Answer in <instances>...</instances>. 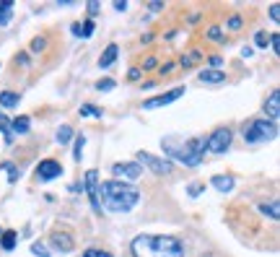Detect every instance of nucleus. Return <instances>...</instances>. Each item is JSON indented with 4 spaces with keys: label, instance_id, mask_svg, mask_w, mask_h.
Masks as SVG:
<instances>
[{
    "label": "nucleus",
    "instance_id": "obj_27",
    "mask_svg": "<svg viewBox=\"0 0 280 257\" xmlns=\"http://www.w3.org/2000/svg\"><path fill=\"white\" fill-rule=\"evenodd\" d=\"M96 88L99 91H112L114 88V81L112 78H104V81H99V84H96Z\"/></svg>",
    "mask_w": 280,
    "mask_h": 257
},
{
    "label": "nucleus",
    "instance_id": "obj_7",
    "mask_svg": "<svg viewBox=\"0 0 280 257\" xmlns=\"http://www.w3.org/2000/svg\"><path fill=\"white\" fill-rule=\"evenodd\" d=\"M63 174V167H60V161H55V159H44L39 167H37V177L42 182H50V179H57Z\"/></svg>",
    "mask_w": 280,
    "mask_h": 257
},
{
    "label": "nucleus",
    "instance_id": "obj_19",
    "mask_svg": "<svg viewBox=\"0 0 280 257\" xmlns=\"http://www.w3.org/2000/svg\"><path fill=\"white\" fill-rule=\"evenodd\" d=\"M0 107H3V109L18 107V96H16V93H10V91H3V93H0Z\"/></svg>",
    "mask_w": 280,
    "mask_h": 257
},
{
    "label": "nucleus",
    "instance_id": "obj_10",
    "mask_svg": "<svg viewBox=\"0 0 280 257\" xmlns=\"http://www.w3.org/2000/svg\"><path fill=\"white\" fill-rule=\"evenodd\" d=\"M182 93H184V88H174V91H169V93H161V96H156V99H148L143 107H145V109H158V107H163V104L177 101Z\"/></svg>",
    "mask_w": 280,
    "mask_h": 257
},
{
    "label": "nucleus",
    "instance_id": "obj_5",
    "mask_svg": "<svg viewBox=\"0 0 280 257\" xmlns=\"http://www.w3.org/2000/svg\"><path fill=\"white\" fill-rule=\"evenodd\" d=\"M138 167L143 164V167H148L150 171H156V174H169L171 171V161H163V159H158V156H150V154H145V151H140L138 154Z\"/></svg>",
    "mask_w": 280,
    "mask_h": 257
},
{
    "label": "nucleus",
    "instance_id": "obj_36",
    "mask_svg": "<svg viewBox=\"0 0 280 257\" xmlns=\"http://www.w3.org/2000/svg\"><path fill=\"white\" fill-rule=\"evenodd\" d=\"M270 18H273V21L280 18V5H273V8H270Z\"/></svg>",
    "mask_w": 280,
    "mask_h": 257
},
{
    "label": "nucleus",
    "instance_id": "obj_37",
    "mask_svg": "<svg viewBox=\"0 0 280 257\" xmlns=\"http://www.w3.org/2000/svg\"><path fill=\"white\" fill-rule=\"evenodd\" d=\"M208 37H210V39H218V37H220V29H218V26H213V29L208 31Z\"/></svg>",
    "mask_w": 280,
    "mask_h": 257
},
{
    "label": "nucleus",
    "instance_id": "obj_20",
    "mask_svg": "<svg viewBox=\"0 0 280 257\" xmlns=\"http://www.w3.org/2000/svg\"><path fill=\"white\" fill-rule=\"evenodd\" d=\"M16 231H3V234H0V244H3V250L5 252H10V250H13L16 247Z\"/></svg>",
    "mask_w": 280,
    "mask_h": 257
},
{
    "label": "nucleus",
    "instance_id": "obj_24",
    "mask_svg": "<svg viewBox=\"0 0 280 257\" xmlns=\"http://www.w3.org/2000/svg\"><path fill=\"white\" fill-rule=\"evenodd\" d=\"M31 252L37 255V257H50V252H47V247H44L42 242H34V244H31Z\"/></svg>",
    "mask_w": 280,
    "mask_h": 257
},
{
    "label": "nucleus",
    "instance_id": "obj_25",
    "mask_svg": "<svg viewBox=\"0 0 280 257\" xmlns=\"http://www.w3.org/2000/svg\"><path fill=\"white\" fill-rule=\"evenodd\" d=\"M83 143H86V138L78 135V138H75V154H73L75 161H80V156H83Z\"/></svg>",
    "mask_w": 280,
    "mask_h": 257
},
{
    "label": "nucleus",
    "instance_id": "obj_17",
    "mask_svg": "<svg viewBox=\"0 0 280 257\" xmlns=\"http://www.w3.org/2000/svg\"><path fill=\"white\" fill-rule=\"evenodd\" d=\"M10 13H13V0H0V23H5L10 21Z\"/></svg>",
    "mask_w": 280,
    "mask_h": 257
},
{
    "label": "nucleus",
    "instance_id": "obj_6",
    "mask_svg": "<svg viewBox=\"0 0 280 257\" xmlns=\"http://www.w3.org/2000/svg\"><path fill=\"white\" fill-rule=\"evenodd\" d=\"M231 146V130L228 127H218V130L208 138V148L213 154H223V151Z\"/></svg>",
    "mask_w": 280,
    "mask_h": 257
},
{
    "label": "nucleus",
    "instance_id": "obj_30",
    "mask_svg": "<svg viewBox=\"0 0 280 257\" xmlns=\"http://www.w3.org/2000/svg\"><path fill=\"white\" fill-rule=\"evenodd\" d=\"M83 257H112L109 252H104V250H86Z\"/></svg>",
    "mask_w": 280,
    "mask_h": 257
},
{
    "label": "nucleus",
    "instance_id": "obj_28",
    "mask_svg": "<svg viewBox=\"0 0 280 257\" xmlns=\"http://www.w3.org/2000/svg\"><path fill=\"white\" fill-rule=\"evenodd\" d=\"M3 169L8 171V179H10V182H16V179H18V171H16L13 164H3Z\"/></svg>",
    "mask_w": 280,
    "mask_h": 257
},
{
    "label": "nucleus",
    "instance_id": "obj_40",
    "mask_svg": "<svg viewBox=\"0 0 280 257\" xmlns=\"http://www.w3.org/2000/svg\"><path fill=\"white\" fill-rule=\"evenodd\" d=\"M143 68H156V60L150 57V60H145V63H143Z\"/></svg>",
    "mask_w": 280,
    "mask_h": 257
},
{
    "label": "nucleus",
    "instance_id": "obj_15",
    "mask_svg": "<svg viewBox=\"0 0 280 257\" xmlns=\"http://www.w3.org/2000/svg\"><path fill=\"white\" fill-rule=\"evenodd\" d=\"M200 81H203V84H223L226 73H220V70H203Z\"/></svg>",
    "mask_w": 280,
    "mask_h": 257
},
{
    "label": "nucleus",
    "instance_id": "obj_38",
    "mask_svg": "<svg viewBox=\"0 0 280 257\" xmlns=\"http://www.w3.org/2000/svg\"><path fill=\"white\" fill-rule=\"evenodd\" d=\"M161 8H163L161 0H153V3H150V10H161Z\"/></svg>",
    "mask_w": 280,
    "mask_h": 257
},
{
    "label": "nucleus",
    "instance_id": "obj_1",
    "mask_svg": "<svg viewBox=\"0 0 280 257\" xmlns=\"http://www.w3.org/2000/svg\"><path fill=\"white\" fill-rule=\"evenodd\" d=\"M99 197L107 210H114V213H127L133 210L140 200V192L135 190L133 184H125L120 179H109L99 184Z\"/></svg>",
    "mask_w": 280,
    "mask_h": 257
},
{
    "label": "nucleus",
    "instance_id": "obj_11",
    "mask_svg": "<svg viewBox=\"0 0 280 257\" xmlns=\"http://www.w3.org/2000/svg\"><path fill=\"white\" fill-rule=\"evenodd\" d=\"M265 114L270 117V122H275L278 117H280V91H273L270 96H267V101H265Z\"/></svg>",
    "mask_w": 280,
    "mask_h": 257
},
{
    "label": "nucleus",
    "instance_id": "obj_31",
    "mask_svg": "<svg viewBox=\"0 0 280 257\" xmlns=\"http://www.w3.org/2000/svg\"><path fill=\"white\" fill-rule=\"evenodd\" d=\"M254 39H257V44H260V47H267V34L265 31H257Z\"/></svg>",
    "mask_w": 280,
    "mask_h": 257
},
{
    "label": "nucleus",
    "instance_id": "obj_22",
    "mask_svg": "<svg viewBox=\"0 0 280 257\" xmlns=\"http://www.w3.org/2000/svg\"><path fill=\"white\" fill-rule=\"evenodd\" d=\"M73 138V127H68V125H63L60 130H57V140H60V143H68V140Z\"/></svg>",
    "mask_w": 280,
    "mask_h": 257
},
{
    "label": "nucleus",
    "instance_id": "obj_4",
    "mask_svg": "<svg viewBox=\"0 0 280 257\" xmlns=\"http://www.w3.org/2000/svg\"><path fill=\"white\" fill-rule=\"evenodd\" d=\"M278 135V127L270 120H252L244 127V140L247 143H265V140H273Z\"/></svg>",
    "mask_w": 280,
    "mask_h": 257
},
{
    "label": "nucleus",
    "instance_id": "obj_23",
    "mask_svg": "<svg viewBox=\"0 0 280 257\" xmlns=\"http://www.w3.org/2000/svg\"><path fill=\"white\" fill-rule=\"evenodd\" d=\"M80 114H86V117H101V109L93 107V104H86V107H80Z\"/></svg>",
    "mask_w": 280,
    "mask_h": 257
},
{
    "label": "nucleus",
    "instance_id": "obj_33",
    "mask_svg": "<svg viewBox=\"0 0 280 257\" xmlns=\"http://www.w3.org/2000/svg\"><path fill=\"white\" fill-rule=\"evenodd\" d=\"M228 26H231L233 31H236V29H241V18H239V16H233V18L228 21Z\"/></svg>",
    "mask_w": 280,
    "mask_h": 257
},
{
    "label": "nucleus",
    "instance_id": "obj_26",
    "mask_svg": "<svg viewBox=\"0 0 280 257\" xmlns=\"http://www.w3.org/2000/svg\"><path fill=\"white\" fill-rule=\"evenodd\" d=\"M260 210H262V213H265V216H270V218H278V216H280V213H278V203H270V205H262Z\"/></svg>",
    "mask_w": 280,
    "mask_h": 257
},
{
    "label": "nucleus",
    "instance_id": "obj_39",
    "mask_svg": "<svg viewBox=\"0 0 280 257\" xmlns=\"http://www.w3.org/2000/svg\"><path fill=\"white\" fill-rule=\"evenodd\" d=\"M114 8H117V10H125V8H127V3H125V0H117Z\"/></svg>",
    "mask_w": 280,
    "mask_h": 257
},
{
    "label": "nucleus",
    "instance_id": "obj_12",
    "mask_svg": "<svg viewBox=\"0 0 280 257\" xmlns=\"http://www.w3.org/2000/svg\"><path fill=\"white\" fill-rule=\"evenodd\" d=\"M52 244L60 252H70V250H73V237L65 234V231H57V234H52Z\"/></svg>",
    "mask_w": 280,
    "mask_h": 257
},
{
    "label": "nucleus",
    "instance_id": "obj_3",
    "mask_svg": "<svg viewBox=\"0 0 280 257\" xmlns=\"http://www.w3.org/2000/svg\"><path fill=\"white\" fill-rule=\"evenodd\" d=\"M203 146H205V140H200V138H190V140H184V143H179V146H174L169 138L163 140V148H166V154H169L171 159L187 164V167H197V164L203 161V151H205Z\"/></svg>",
    "mask_w": 280,
    "mask_h": 257
},
{
    "label": "nucleus",
    "instance_id": "obj_32",
    "mask_svg": "<svg viewBox=\"0 0 280 257\" xmlns=\"http://www.w3.org/2000/svg\"><path fill=\"white\" fill-rule=\"evenodd\" d=\"M200 192H203V184H197V182H195V184H190V195H192V197H197Z\"/></svg>",
    "mask_w": 280,
    "mask_h": 257
},
{
    "label": "nucleus",
    "instance_id": "obj_9",
    "mask_svg": "<svg viewBox=\"0 0 280 257\" xmlns=\"http://www.w3.org/2000/svg\"><path fill=\"white\" fill-rule=\"evenodd\" d=\"M112 171L117 174V177H125V179H138L140 174H143V169L138 167L135 161H125V164H114Z\"/></svg>",
    "mask_w": 280,
    "mask_h": 257
},
{
    "label": "nucleus",
    "instance_id": "obj_35",
    "mask_svg": "<svg viewBox=\"0 0 280 257\" xmlns=\"http://www.w3.org/2000/svg\"><path fill=\"white\" fill-rule=\"evenodd\" d=\"M270 42H273V50H275V52H280V37H278V34H273Z\"/></svg>",
    "mask_w": 280,
    "mask_h": 257
},
{
    "label": "nucleus",
    "instance_id": "obj_29",
    "mask_svg": "<svg viewBox=\"0 0 280 257\" xmlns=\"http://www.w3.org/2000/svg\"><path fill=\"white\" fill-rule=\"evenodd\" d=\"M44 47H47V39H44V37H37V39L31 42V50H34V52H42Z\"/></svg>",
    "mask_w": 280,
    "mask_h": 257
},
{
    "label": "nucleus",
    "instance_id": "obj_41",
    "mask_svg": "<svg viewBox=\"0 0 280 257\" xmlns=\"http://www.w3.org/2000/svg\"><path fill=\"white\" fill-rule=\"evenodd\" d=\"M0 234H3V231H0Z\"/></svg>",
    "mask_w": 280,
    "mask_h": 257
},
{
    "label": "nucleus",
    "instance_id": "obj_13",
    "mask_svg": "<svg viewBox=\"0 0 280 257\" xmlns=\"http://www.w3.org/2000/svg\"><path fill=\"white\" fill-rule=\"evenodd\" d=\"M210 182H213V187L220 190V192H231L233 190V177H228V174H215Z\"/></svg>",
    "mask_w": 280,
    "mask_h": 257
},
{
    "label": "nucleus",
    "instance_id": "obj_34",
    "mask_svg": "<svg viewBox=\"0 0 280 257\" xmlns=\"http://www.w3.org/2000/svg\"><path fill=\"white\" fill-rule=\"evenodd\" d=\"M88 13H91V16L99 13V3H96V0H91V3H88Z\"/></svg>",
    "mask_w": 280,
    "mask_h": 257
},
{
    "label": "nucleus",
    "instance_id": "obj_8",
    "mask_svg": "<svg viewBox=\"0 0 280 257\" xmlns=\"http://www.w3.org/2000/svg\"><path fill=\"white\" fill-rule=\"evenodd\" d=\"M86 187H88V197H91V205L96 213H101V197H99V174L96 169H88L86 171Z\"/></svg>",
    "mask_w": 280,
    "mask_h": 257
},
{
    "label": "nucleus",
    "instance_id": "obj_18",
    "mask_svg": "<svg viewBox=\"0 0 280 257\" xmlns=\"http://www.w3.org/2000/svg\"><path fill=\"white\" fill-rule=\"evenodd\" d=\"M93 29H96V23L93 21H83V23H75L73 26V34H78V37H91Z\"/></svg>",
    "mask_w": 280,
    "mask_h": 257
},
{
    "label": "nucleus",
    "instance_id": "obj_2",
    "mask_svg": "<svg viewBox=\"0 0 280 257\" xmlns=\"http://www.w3.org/2000/svg\"><path fill=\"white\" fill-rule=\"evenodd\" d=\"M133 257H184L182 242L177 237H143L133 239Z\"/></svg>",
    "mask_w": 280,
    "mask_h": 257
},
{
    "label": "nucleus",
    "instance_id": "obj_16",
    "mask_svg": "<svg viewBox=\"0 0 280 257\" xmlns=\"http://www.w3.org/2000/svg\"><path fill=\"white\" fill-rule=\"evenodd\" d=\"M29 125H31L29 117H16V120L10 122V130L18 133V135H23V133H29Z\"/></svg>",
    "mask_w": 280,
    "mask_h": 257
},
{
    "label": "nucleus",
    "instance_id": "obj_14",
    "mask_svg": "<svg viewBox=\"0 0 280 257\" xmlns=\"http://www.w3.org/2000/svg\"><path fill=\"white\" fill-rule=\"evenodd\" d=\"M117 55H120V47H117V44H109L107 50L101 52V57H99V65H101V68H109V65L117 60Z\"/></svg>",
    "mask_w": 280,
    "mask_h": 257
},
{
    "label": "nucleus",
    "instance_id": "obj_21",
    "mask_svg": "<svg viewBox=\"0 0 280 257\" xmlns=\"http://www.w3.org/2000/svg\"><path fill=\"white\" fill-rule=\"evenodd\" d=\"M0 130H3V135H5V143H10V140H13V133H10V122L5 120L3 112H0Z\"/></svg>",
    "mask_w": 280,
    "mask_h": 257
}]
</instances>
